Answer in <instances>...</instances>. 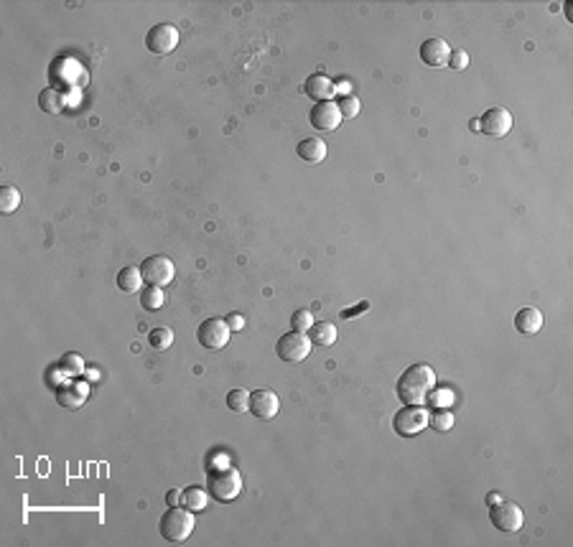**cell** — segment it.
<instances>
[{
  "instance_id": "obj_1",
  "label": "cell",
  "mask_w": 573,
  "mask_h": 547,
  "mask_svg": "<svg viewBox=\"0 0 573 547\" xmlns=\"http://www.w3.org/2000/svg\"><path fill=\"white\" fill-rule=\"evenodd\" d=\"M436 387V372L428 364H413L398 379V400L403 405H423Z\"/></svg>"
},
{
  "instance_id": "obj_2",
  "label": "cell",
  "mask_w": 573,
  "mask_h": 547,
  "mask_svg": "<svg viewBox=\"0 0 573 547\" xmlns=\"http://www.w3.org/2000/svg\"><path fill=\"white\" fill-rule=\"evenodd\" d=\"M194 532V512H188L186 507H171L166 509V514L161 517V535L168 542H186L188 535Z\"/></svg>"
},
{
  "instance_id": "obj_3",
  "label": "cell",
  "mask_w": 573,
  "mask_h": 547,
  "mask_svg": "<svg viewBox=\"0 0 573 547\" xmlns=\"http://www.w3.org/2000/svg\"><path fill=\"white\" fill-rule=\"evenodd\" d=\"M240 492H243V476H240V471L229 469V466H222V469L212 471V476H209V496H212V499L227 504V501H235Z\"/></svg>"
},
{
  "instance_id": "obj_4",
  "label": "cell",
  "mask_w": 573,
  "mask_h": 547,
  "mask_svg": "<svg viewBox=\"0 0 573 547\" xmlns=\"http://www.w3.org/2000/svg\"><path fill=\"white\" fill-rule=\"evenodd\" d=\"M311 339L306 337V334H301V331H288V334H283L281 339H278V344H275V354L281 357V361H291V364H296V361H303L311 354Z\"/></svg>"
},
{
  "instance_id": "obj_5",
  "label": "cell",
  "mask_w": 573,
  "mask_h": 547,
  "mask_svg": "<svg viewBox=\"0 0 573 547\" xmlns=\"http://www.w3.org/2000/svg\"><path fill=\"white\" fill-rule=\"evenodd\" d=\"M489 519L500 532H518L525 522V514H522L520 504L510 499H500L497 504L489 507Z\"/></svg>"
},
{
  "instance_id": "obj_6",
  "label": "cell",
  "mask_w": 573,
  "mask_h": 547,
  "mask_svg": "<svg viewBox=\"0 0 573 547\" xmlns=\"http://www.w3.org/2000/svg\"><path fill=\"white\" fill-rule=\"evenodd\" d=\"M428 425V413L421 405H405L400 413L393 418V428L400 438L418 436Z\"/></svg>"
},
{
  "instance_id": "obj_7",
  "label": "cell",
  "mask_w": 573,
  "mask_h": 547,
  "mask_svg": "<svg viewBox=\"0 0 573 547\" xmlns=\"http://www.w3.org/2000/svg\"><path fill=\"white\" fill-rule=\"evenodd\" d=\"M141 273H143V280L148 283V285L164 288V285H168V283L173 280L176 267H173V262L166 258V255H153V258H148L141 265Z\"/></svg>"
},
{
  "instance_id": "obj_8",
  "label": "cell",
  "mask_w": 573,
  "mask_h": 547,
  "mask_svg": "<svg viewBox=\"0 0 573 547\" xmlns=\"http://www.w3.org/2000/svg\"><path fill=\"white\" fill-rule=\"evenodd\" d=\"M229 331H232V328L227 326L224 319H206L199 323L197 339L204 349H222V346H227L229 341Z\"/></svg>"
},
{
  "instance_id": "obj_9",
  "label": "cell",
  "mask_w": 573,
  "mask_h": 547,
  "mask_svg": "<svg viewBox=\"0 0 573 547\" xmlns=\"http://www.w3.org/2000/svg\"><path fill=\"white\" fill-rule=\"evenodd\" d=\"M179 46V31L171 24H158L146 33V48L150 54H171Z\"/></svg>"
},
{
  "instance_id": "obj_10",
  "label": "cell",
  "mask_w": 573,
  "mask_h": 547,
  "mask_svg": "<svg viewBox=\"0 0 573 547\" xmlns=\"http://www.w3.org/2000/svg\"><path fill=\"white\" fill-rule=\"evenodd\" d=\"M308 120H311V125L319 130V133H334L339 125H342V112H339V105L337 102H316L314 107H311V112H308Z\"/></svg>"
},
{
  "instance_id": "obj_11",
  "label": "cell",
  "mask_w": 573,
  "mask_h": 547,
  "mask_svg": "<svg viewBox=\"0 0 573 547\" xmlns=\"http://www.w3.org/2000/svg\"><path fill=\"white\" fill-rule=\"evenodd\" d=\"M512 123H515L512 112H507L504 107H492L479 118V130L492 138H504L512 130Z\"/></svg>"
},
{
  "instance_id": "obj_12",
  "label": "cell",
  "mask_w": 573,
  "mask_h": 547,
  "mask_svg": "<svg viewBox=\"0 0 573 547\" xmlns=\"http://www.w3.org/2000/svg\"><path fill=\"white\" fill-rule=\"evenodd\" d=\"M281 410V400L270 390H255L250 392V413L260 420H273Z\"/></svg>"
},
{
  "instance_id": "obj_13",
  "label": "cell",
  "mask_w": 573,
  "mask_h": 547,
  "mask_svg": "<svg viewBox=\"0 0 573 547\" xmlns=\"http://www.w3.org/2000/svg\"><path fill=\"white\" fill-rule=\"evenodd\" d=\"M448 56H451V46L443 39H439V36L423 41V46H421V59L428 66H446Z\"/></svg>"
},
{
  "instance_id": "obj_14",
  "label": "cell",
  "mask_w": 573,
  "mask_h": 547,
  "mask_svg": "<svg viewBox=\"0 0 573 547\" xmlns=\"http://www.w3.org/2000/svg\"><path fill=\"white\" fill-rule=\"evenodd\" d=\"M303 92H306L308 97L316 100V102H329L331 97H334V92H337V87H334V82H331L329 77H324V74H314V77L306 79Z\"/></svg>"
},
{
  "instance_id": "obj_15",
  "label": "cell",
  "mask_w": 573,
  "mask_h": 547,
  "mask_svg": "<svg viewBox=\"0 0 573 547\" xmlns=\"http://www.w3.org/2000/svg\"><path fill=\"white\" fill-rule=\"evenodd\" d=\"M296 153H299L301 161H306V163H321L324 158H326V153H329V148H326V143L321 141V138H303V141L299 143V148H296Z\"/></svg>"
},
{
  "instance_id": "obj_16",
  "label": "cell",
  "mask_w": 573,
  "mask_h": 547,
  "mask_svg": "<svg viewBox=\"0 0 573 547\" xmlns=\"http://www.w3.org/2000/svg\"><path fill=\"white\" fill-rule=\"evenodd\" d=\"M515 328H518L522 337H535L543 328V313L538 308H522L515 316Z\"/></svg>"
},
{
  "instance_id": "obj_17",
  "label": "cell",
  "mask_w": 573,
  "mask_h": 547,
  "mask_svg": "<svg viewBox=\"0 0 573 547\" xmlns=\"http://www.w3.org/2000/svg\"><path fill=\"white\" fill-rule=\"evenodd\" d=\"M308 339L316 346H331L337 341V326L329 321H314V326L308 328Z\"/></svg>"
},
{
  "instance_id": "obj_18",
  "label": "cell",
  "mask_w": 573,
  "mask_h": 547,
  "mask_svg": "<svg viewBox=\"0 0 573 547\" xmlns=\"http://www.w3.org/2000/svg\"><path fill=\"white\" fill-rule=\"evenodd\" d=\"M59 405L62 407H71V410H77V407H82L87 402V387L85 384H67V387H62L59 390Z\"/></svg>"
},
{
  "instance_id": "obj_19",
  "label": "cell",
  "mask_w": 573,
  "mask_h": 547,
  "mask_svg": "<svg viewBox=\"0 0 573 547\" xmlns=\"http://www.w3.org/2000/svg\"><path fill=\"white\" fill-rule=\"evenodd\" d=\"M206 501H209V496H206V492L202 486H186V489L181 492V504H184L188 512H202V509H206Z\"/></svg>"
},
{
  "instance_id": "obj_20",
  "label": "cell",
  "mask_w": 573,
  "mask_h": 547,
  "mask_svg": "<svg viewBox=\"0 0 573 547\" xmlns=\"http://www.w3.org/2000/svg\"><path fill=\"white\" fill-rule=\"evenodd\" d=\"M143 285V273L141 267H123L118 273V288L123 293H138Z\"/></svg>"
},
{
  "instance_id": "obj_21",
  "label": "cell",
  "mask_w": 573,
  "mask_h": 547,
  "mask_svg": "<svg viewBox=\"0 0 573 547\" xmlns=\"http://www.w3.org/2000/svg\"><path fill=\"white\" fill-rule=\"evenodd\" d=\"M21 201H24V194L16 186H0V211L3 214H13L21 206Z\"/></svg>"
},
{
  "instance_id": "obj_22",
  "label": "cell",
  "mask_w": 573,
  "mask_h": 547,
  "mask_svg": "<svg viewBox=\"0 0 573 547\" xmlns=\"http://www.w3.org/2000/svg\"><path fill=\"white\" fill-rule=\"evenodd\" d=\"M39 105L49 115H59L64 109V94L56 92V89H44V92L39 94Z\"/></svg>"
},
{
  "instance_id": "obj_23",
  "label": "cell",
  "mask_w": 573,
  "mask_h": 547,
  "mask_svg": "<svg viewBox=\"0 0 573 547\" xmlns=\"http://www.w3.org/2000/svg\"><path fill=\"white\" fill-rule=\"evenodd\" d=\"M166 303V293L158 285H148V288L141 293V305L146 308V311H158V308H164Z\"/></svg>"
},
{
  "instance_id": "obj_24",
  "label": "cell",
  "mask_w": 573,
  "mask_h": 547,
  "mask_svg": "<svg viewBox=\"0 0 573 547\" xmlns=\"http://www.w3.org/2000/svg\"><path fill=\"white\" fill-rule=\"evenodd\" d=\"M148 344L153 346L156 352H166V349L173 344V331L171 328H153L148 334Z\"/></svg>"
},
{
  "instance_id": "obj_25",
  "label": "cell",
  "mask_w": 573,
  "mask_h": 547,
  "mask_svg": "<svg viewBox=\"0 0 573 547\" xmlns=\"http://www.w3.org/2000/svg\"><path fill=\"white\" fill-rule=\"evenodd\" d=\"M227 407L232 410V413H247V410H250V392L229 390L227 392Z\"/></svg>"
},
{
  "instance_id": "obj_26",
  "label": "cell",
  "mask_w": 573,
  "mask_h": 547,
  "mask_svg": "<svg viewBox=\"0 0 573 547\" xmlns=\"http://www.w3.org/2000/svg\"><path fill=\"white\" fill-rule=\"evenodd\" d=\"M428 425H431L433 430H439V433H446V430L454 428V415L448 413V410H439V413L428 415Z\"/></svg>"
},
{
  "instance_id": "obj_27",
  "label": "cell",
  "mask_w": 573,
  "mask_h": 547,
  "mask_svg": "<svg viewBox=\"0 0 573 547\" xmlns=\"http://www.w3.org/2000/svg\"><path fill=\"white\" fill-rule=\"evenodd\" d=\"M291 326H293V331L308 334V328L314 326V313L308 311V308H301V311H296L291 316Z\"/></svg>"
},
{
  "instance_id": "obj_28",
  "label": "cell",
  "mask_w": 573,
  "mask_h": 547,
  "mask_svg": "<svg viewBox=\"0 0 573 547\" xmlns=\"http://www.w3.org/2000/svg\"><path fill=\"white\" fill-rule=\"evenodd\" d=\"M62 369L67 372V375L77 377V375H85V357H79V354H64L62 359Z\"/></svg>"
},
{
  "instance_id": "obj_29",
  "label": "cell",
  "mask_w": 573,
  "mask_h": 547,
  "mask_svg": "<svg viewBox=\"0 0 573 547\" xmlns=\"http://www.w3.org/2000/svg\"><path fill=\"white\" fill-rule=\"evenodd\" d=\"M360 100L354 97V94H344L342 100H339V112H342V118H357L360 115Z\"/></svg>"
},
{
  "instance_id": "obj_30",
  "label": "cell",
  "mask_w": 573,
  "mask_h": 547,
  "mask_svg": "<svg viewBox=\"0 0 573 547\" xmlns=\"http://www.w3.org/2000/svg\"><path fill=\"white\" fill-rule=\"evenodd\" d=\"M448 66L454 71H464L469 66V54L464 48H451V56H448Z\"/></svg>"
},
{
  "instance_id": "obj_31",
  "label": "cell",
  "mask_w": 573,
  "mask_h": 547,
  "mask_svg": "<svg viewBox=\"0 0 573 547\" xmlns=\"http://www.w3.org/2000/svg\"><path fill=\"white\" fill-rule=\"evenodd\" d=\"M428 400H433V405H439V407H446V405H454V392H448V390H439L433 397H428Z\"/></svg>"
},
{
  "instance_id": "obj_32",
  "label": "cell",
  "mask_w": 573,
  "mask_h": 547,
  "mask_svg": "<svg viewBox=\"0 0 573 547\" xmlns=\"http://www.w3.org/2000/svg\"><path fill=\"white\" fill-rule=\"evenodd\" d=\"M224 321H227V326L232 328V331H240V328L245 326V316H243V313H229Z\"/></svg>"
},
{
  "instance_id": "obj_33",
  "label": "cell",
  "mask_w": 573,
  "mask_h": 547,
  "mask_svg": "<svg viewBox=\"0 0 573 547\" xmlns=\"http://www.w3.org/2000/svg\"><path fill=\"white\" fill-rule=\"evenodd\" d=\"M367 308H369V303H367V301H364V303H360V305H357V308H352V311H349V308H344V311H342V319H354L357 313L367 311Z\"/></svg>"
},
{
  "instance_id": "obj_34",
  "label": "cell",
  "mask_w": 573,
  "mask_h": 547,
  "mask_svg": "<svg viewBox=\"0 0 573 547\" xmlns=\"http://www.w3.org/2000/svg\"><path fill=\"white\" fill-rule=\"evenodd\" d=\"M166 501H168L171 507H176V504L181 501V492H179V489H171V492H168V499H166Z\"/></svg>"
},
{
  "instance_id": "obj_35",
  "label": "cell",
  "mask_w": 573,
  "mask_h": 547,
  "mask_svg": "<svg viewBox=\"0 0 573 547\" xmlns=\"http://www.w3.org/2000/svg\"><path fill=\"white\" fill-rule=\"evenodd\" d=\"M500 499H504L502 494H497V492H489L487 494V504H489V507H492V504H497Z\"/></svg>"
}]
</instances>
